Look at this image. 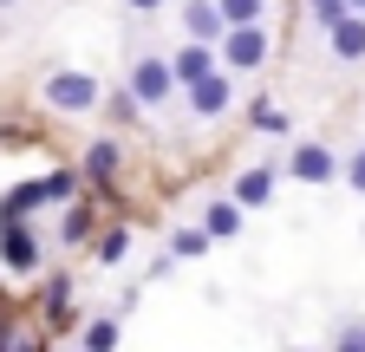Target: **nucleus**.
Masks as SVG:
<instances>
[{
	"instance_id": "16",
	"label": "nucleus",
	"mask_w": 365,
	"mask_h": 352,
	"mask_svg": "<svg viewBox=\"0 0 365 352\" xmlns=\"http://www.w3.org/2000/svg\"><path fill=\"white\" fill-rule=\"evenodd\" d=\"M85 346H91V352H111V346H118V320H91V326H85Z\"/></svg>"
},
{
	"instance_id": "14",
	"label": "nucleus",
	"mask_w": 365,
	"mask_h": 352,
	"mask_svg": "<svg viewBox=\"0 0 365 352\" xmlns=\"http://www.w3.org/2000/svg\"><path fill=\"white\" fill-rule=\"evenodd\" d=\"M248 124H255V130H274V138H281V130H287V111H274L267 98H255V105H248Z\"/></svg>"
},
{
	"instance_id": "17",
	"label": "nucleus",
	"mask_w": 365,
	"mask_h": 352,
	"mask_svg": "<svg viewBox=\"0 0 365 352\" xmlns=\"http://www.w3.org/2000/svg\"><path fill=\"white\" fill-rule=\"evenodd\" d=\"M124 248H130V229H105L98 235V261H124Z\"/></svg>"
},
{
	"instance_id": "5",
	"label": "nucleus",
	"mask_w": 365,
	"mask_h": 352,
	"mask_svg": "<svg viewBox=\"0 0 365 352\" xmlns=\"http://www.w3.org/2000/svg\"><path fill=\"white\" fill-rule=\"evenodd\" d=\"M0 261H7L14 274H26V268H39V242L20 229V215H7L0 222Z\"/></svg>"
},
{
	"instance_id": "6",
	"label": "nucleus",
	"mask_w": 365,
	"mask_h": 352,
	"mask_svg": "<svg viewBox=\"0 0 365 352\" xmlns=\"http://www.w3.org/2000/svg\"><path fill=\"white\" fill-rule=\"evenodd\" d=\"M182 26H190V39H209V46H222V33H228L222 0H190V7H182Z\"/></svg>"
},
{
	"instance_id": "18",
	"label": "nucleus",
	"mask_w": 365,
	"mask_h": 352,
	"mask_svg": "<svg viewBox=\"0 0 365 352\" xmlns=\"http://www.w3.org/2000/svg\"><path fill=\"white\" fill-rule=\"evenodd\" d=\"M170 248H176V254H202V248H209V229H176Z\"/></svg>"
},
{
	"instance_id": "7",
	"label": "nucleus",
	"mask_w": 365,
	"mask_h": 352,
	"mask_svg": "<svg viewBox=\"0 0 365 352\" xmlns=\"http://www.w3.org/2000/svg\"><path fill=\"white\" fill-rule=\"evenodd\" d=\"M327 39H333V59H365V14L352 7L346 20L327 26Z\"/></svg>"
},
{
	"instance_id": "20",
	"label": "nucleus",
	"mask_w": 365,
	"mask_h": 352,
	"mask_svg": "<svg viewBox=\"0 0 365 352\" xmlns=\"http://www.w3.org/2000/svg\"><path fill=\"white\" fill-rule=\"evenodd\" d=\"M85 235H91V209H72L66 215V242H85Z\"/></svg>"
},
{
	"instance_id": "19",
	"label": "nucleus",
	"mask_w": 365,
	"mask_h": 352,
	"mask_svg": "<svg viewBox=\"0 0 365 352\" xmlns=\"http://www.w3.org/2000/svg\"><path fill=\"white\" fill-rule=\"evenodd\" d=\"M307 7H313V20H319V26H333V20H346V14H352V0H307Z\"/></svg>"
},
{
	"instance_id": "8",
	"label": "nucleus",
	"mask_w": 365,
	"mask_h": 352,
	"mask_svg": "<svg viewBox=\"0 0 365 352\" xmlns=\"http://www.w3.org/2000/svg\"><path fill=\"white\" fill-rule=\"evenodd\" d=\"M215 59H222V53H209V39H190V46L170 59V66H176V78H182V92H190L196 78H209V72H215Z\"/></svg>"
},
{
	"instance_id": "15",
	"label": "nucleus",
	"mask_w": 365,
	"mask_h": 352,
	"mask_svg": "<svg viewBox=\"0 0 365 352\" xmlns=\"http://www.w3.org/2000/svg\"><path fill=\"white\" fill-rule=\"evenodd\" d=\"M137 118H144V98H137L130 85H124V92H111V124H137Z\"/></svg>"
},
{
	"instance_id": "10",
	"label": "nucleus",
	"mask_w": 365,
	"mask_h": 352,
	"mask_svg": "<svg viewBox=\"0 0 365 352\" xmlns=\"http://www.w3.org/2000/svg\"><path fill=\"white\" fill-rule=\"evenodd\" d=\"M274 196V170L261 163V170H242V183H235V202L242 209H255V202H267Z\"/></svg>"
},
{
	"instance_id": "22",
	"label": "nucleus",
	"mask_w": 365,
	"mask_h": 352,
	"mask_svg": "<svg viewBox=\"0 0 365 352\" xmlns=\"http://www.w3.org/2000/svg\"><path fill=\"white\" fill-rule=\"evenodd\" d=\"M339 346H346V352H365V326H346V333H339Z\"/></svg>"
},
{
	"instance_id": "4",
	"label": "nucleus",
	"mask_w": 365,
	"mask_h": 352,
	"mask_svg": "<svg viewBox=\"0 0 365 352\" xmlns=\"http://www.w3.org/2000/svg\"><path fill=\"white\" fill-rule=\"evenodd\" d=\"M287 170L300 176V183H333V176H346V163H339L327 144H300V150L287 157Z\"/></svg>"
},
{
	"instance_id": "12",
	"label": "nucleus",
	"mask_w": 365,
	"mask_h": 352,
	"mask_svg": "<svg viewBox=\"0 0 365 352\" xmlns=\"http://www.w3.org/2000/svg\"><path fill=\"white\" fill-rule=\"evenodd\" d=\"M202 229L215 235V242H228L242 229V202H209V215H202Z\"/></svg>"
},
{
	"instance_id": "24",
	"label": "nucleus",
	"mask_w": 365,
	"mask_h": 352,
	"mask_svg": "<svg viewBox=\"0 0 365 352\" xmlns=\"http://www.w3.org/2000/svg\"><path fill=\"white\" fill-rule=\"evenodd\" d=\"M352 7H359V14H365V0H352Z\"/></svg>"
},
{
	"instance_id": "11",
	"label": "nucleus",
	"mask_w": 365,
	"mask_h": 352,
	"mask_svg": "<svg viewBox=\"0 0 365 352\" xmlns=\"http://www.w3.org/2000/svg\"><path fill=\"white\" fill-rule=\"evenodd\" d=\"M85 176H91V183H111V176H118V144L111 138H98L85 150Z\"/></svg>"
},
{
	"instance_id": "1",
	"label": "nucleus",
	"mask_w": 365,
	"mask_h": 352,
	"mask_svg": "<svg viewBox=\"0 0 365 352\" xmlns=\"http://www.w3.org/2000/svg\"><path fill=\"white\" fill-rule=\"evenodd\" d=\"M176 85H182V78H176L170 59H137V66H130V92L144 98V111H157V105L176 92Z\"/></svg>"
},
{
	"instance_id": "9",
	"label": "nucleus",
	"mask_w": 365,
	"mask_h": 352,
	"mask_svg": "<svg viewBox=\"0 0 365 352\" xmlns=\"http://www.w3.org/2000/svg\"><path fill=\"white\" fill-rule=\"evenodd\" d=\"M190 111H196V118H222V111H228V78H222V72H209V78L190 85Z\"/></svg>"
},
{
	"instance_id": "2",
	"label": "nucleus",
	"mask_w": 365,
	"mask_h": 352,
	"mask_svg": "<svg viewBox=\"0 0 365 352\" xmlns=\"http://www.w3.org/2000/svg\"><path fill=\"white\" fill-rule=\"evenodd\" d=\"M46 105H53V111H91V105H98V78L53 72V78H46Z\"/></svg>"
},
{
	"instance_id": "13",
	"label": "nucleus",
	"mask_w": 365,
	"mask_h": 352,
	"mask_svg": "<svg viewBox=\"0 0 365 352\" xmlns=\"http://www.w3.org/2000/svg\"><path fill=\"white\" fill-rule=\"evenodd\" d=\"M261 14H267V0H222V20L228 26H255Z\"/></svg>"
},
{
	"instance_id": "3",
	"label": "nucleus",
	"mask_w": 365,
	"mask_h": 352,
	"mask_svg": "<svg viewBox=\"0 0 365 352\" xmlns=\"http://www.w3.org/2000/svg\"><path fill=\"white\" fill-rule=\"evenodd\" d=\"M222 59L255 72V66L267 59V26H261V20H255V26H228V33H222Z\"/></svg>"
},
{
	"instance_id": "25",
	"label": "nucleus",
	"mask_w": 365,
	"mask_h": 352,
	"mask_svg": "<svg viewBox=\"0 0 365 352\" xmlns=\"http://www.w3.org/2000/svg\"><path fill=\"white\" fill-rule=\"evenodd\" d=\"M0 7H14V0H0Z\"/></svg>"
},
{
	"instance_id": "21",
	"label": "nucleus",
	"mask_w": 365,
	"mask_h": 352,
	"mask_svg": "<svg viewBox=\"0 0 365 352\" xmlns=\"http://www.w3.org/2000/svg\"><path fill=\"white\" fill-rule=\"evenodd\" d=\"M346 183H352V190H359V196H365V144H359V150H352V157H346Z\"/></svg>"
},
{
	"instance_id": "23",
	"label": "nucleus",
	"mask_w": 365,
	"mask_h": 352,
	"mask_svg": "<svg viewBox=\"0 0 365 352\" xmlns=\"http://www.w3.org/2000/svg\"><path fill=\"white\" fill-rule=\"evenodd\" d=\"M130 7H137V14H157V7H163V0H130Z\"/></svg>"
}]
</instances>
